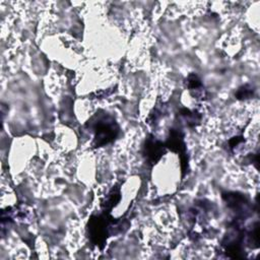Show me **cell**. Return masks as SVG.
I'll use <instances>...</instances> for the list:
<instances>
[{
  "label": "cell",
  "mask_w": 260,
  "mask_h": 260,
  "mask_svg": "<svg viewBox=\"0 0 260 260\" xmlns=\"http://www.w3.org/2000/svg\"><path fill=\"white\" fill-rule=\"evenodd\" d=\"M166 144L162 141L156 139L153 135H149L143 146V154L146 160L153 165L166 153Z\"/></svg>",
  "instance_id": "4"
},
{
  "label": "cell",
  "mask_w": 260,
  "mask_h": 260,
  "mask_svg": "<svg viewBox=\"0 0 260 260\" xmlns=\"http://www.w3.org/2000/svg\"><path fill=\"white\" fill-rule=\"evenodd\" d=\"M222 198L225 201L228 207L231 208L234 212H237L238 216H248L247 210L249 208V202L243 194L237 192H228L222 194Z\"/></svg>",
  "instance_id": "5"
},
{
  "label": "cell",
  "mask_w": 260,
  "mask_h": 260,
  "mask_svg": "<svg viewBox=\"0 0 260 260\" xmlns=\"http://www.w3.org/2000/svg\"><path fill=\"white\" fill-rule=\"evenodd\" d=\"M114 219L115 218L111 217L109 213L104 211L102 214L90 216L87 222V235L91 244L100 249L104 248L107 238L113 233L112 229H114V225H116L117 229L121 226L119 225V221Z\"/></svg>",
  "instance_id": "2"
},
{
  "label": "cell",
  "mask_w": 260,
  "mask_h": 260,
  "mask_svg": "<svg viewBox=\"0 0 260 260\" xmlns=\"http://www.w3.org/2000/svg\"><path fill=\"white\" fill-rule=\"evenodd\" d=\"M185 84L190 91V93L197 100H204L206 96V90L203 87V84L200 78L195 73H190L186 80Z\"/></svg>",
  "instance_id": "6"
},
{
  "label": "cell",
  "mask_w": 260,
  "mask_h": 260,
  "mask_svg": "<svg viewBox=\"0 0 260 260\" xmlns=\"http://www.w3.org/2000/svg\"><path fill=\"white\" fill-rule=\"evenodd\" d=\"M180 115L185 120L186 125H188L189 127H195L201 121V115L197 111H191L189 109H182L180 111Z\"/></svg>",
  "instance_id": "8"
},
{
  "label": "cell",
  "mask_w": 260,
  "mask_h": 260,
  "mask_svg": "<svg viewBox=\"0 0 260 260\" xmlns=\"http://www.w3.org/2000/svg\"><path fill=\"white\" fill-rule=\"evenodd\" d=\"M85 126L93 133L91 146L94 148L113 142L120 132V127L116 120L104 111L94 114L86 122Z\"/></svg>",
  "instance_id": "1"
},
{
  "label": "cell",
  "mask_w": 260,
  "mask_h": 260,
  "mask_svg": "<svg viewBox=\"0 0 260 260\" xmlns=\"http://www.w3.org/2000/svg\"><path fill=\"white\" fill-rule=\"evenodd\" d=\"M120 199H121L120 187H119V185H115L109 191L108 195H106L104 201L101 204L103 211L106 213H110L111 210L119 203Z\"/></svg>",
  "instance_id": "7"
},
{
  "label": "cell",
  "mask_w": 260,
  "mask_h": 260,
  "mask_svg": "<svg viewBox=\"0 0 260 260\" xmlns=\"http://www.w3.org/2000/svg\"><path fill=\"white\" fill-rule=\"evenodd\" d=\"M165 144L167 148H170L173 152H176L180 155L181 169L184 176L188 168V156L186 154V144L184 142V134L180 129H177V128L170 129V134Z\"/></svg>",
  "instance_id": "3"
},
{
  "label": "cell",
  "mask_w": 260,
  "mask_h": 260,
  "mask_svg": "<svg viewBox=\"0 0 260 260\" xmlns=\"http://www.w3.org/2000/svg\"><path fill=\"white\" fill-rule=\"evenodd\" d=\"M253 94H254V89L251 86H249L248 84L241 86L235 93V95L238 100H247V99L252 98Z\"/></svg>",
  "instance_id": "9"
}]
</instances>
